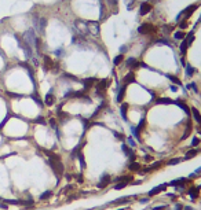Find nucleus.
Listing matches in <instances>:
<instances>
[{
  "instance_id": "nucleus-19",
  "label": "nucleus",
  "mask_w": 201,
  "mask_h": 210,
  "mask_svg": "<svg viewBox=\"0 0 201 210\" xmlns=\"http://www.w3.org/2000/svg\"><path fill=\"white\" fill-rule=\"evenodd\" d=\"M154 103L156 104H174L175 102L170 98H158V99H156Z\"/></svg>"
},
{
  "instance_id": "nucleus-53",
  "label": "nucleus",
  "mask_w": 201,
  "mask_h": 210,
  "mask_svg": "<svg viewBox=\"0 0 201 210\" xmlns=\"http://www.w3.org/2000/svg\"><path fill=\"white\" fill-rule=\"evenodd\" d=\"M171 91H172V92H176V91H178L176 85H171Z\"/></svg>"
},
{
  "instance_id": "nucleus-27",
  "label": "nucleus",
  "mask_w": 201,
  "mask_h": 210,
  "mask_svg": "<svg viewBox=\"0 0 201 210\" xmlns=\"http://www.w3.org/2000/svg\"><path fill=\"white\" fill-rule=\"evenodd\" d=\"M185 71H186V76L187 77H192L194 73H196V69H194L192 65H185Z\"/></svg>"
},
{
  "instance_id": "nucleus-55",
  "label": "nucleus",
  "mask_w": 201,
  "mask_h": 210,
  "mask_svg": "<svg viewBox=\"0 0 201 210\" xmlns=\"http://www.w3.org/2000/svg\"><path fill=\"white\" fill-rule=\"evenodd\" d=\"M183 210H194V209L190 207V206H183Z\"/></svg>"
},
{
  "instance_id": "nucleus-22",
  "label": "nucleus",
  "mask_w": 201,
  "mask_h": 210,
  "mask_svg": "<svg viewBox=\"0 0 201 210\" xmlns=\"http://www.w3.org/2000/svg\"><path fill=\"white\" fill-rule=\"evenodd\" d=\"M132 198L131 196H123V198H118V199H114L113 201V205H123V203H128L130 201H131Z\"/></svg>"
},
{
  "instance_id": "nucleus-36",
  "label": "nucleus",
  "mask_w": 201,
  "mask_h": 210,
  "mask_svg": "<svg viewBox=\"0 0 201 210\" xmlns=\"http://www.w3.org/2000/svg\"><path fill=\"white\" fill-rule=\"evenodd\" d=\"M145 128H146V120H145V118H142V120H140V122L138 124V126H136V129H138V132L140 133L143 129H145Z\"/></svg>"
},
{
  "instance_id": "nucleus-16",
  "label": "nucleus",
  "mask_w": 201,
  "mask_h": 210,
  "mask_svg": "<svg viewBox=\"0 0 201 210\" xmlns=\"http://www.w3.org/2000/svg\"><path fill=\"white\" fill-rule=\"evenodd\" d=\"M55 103V96L53 92H48L46 95V98H44V104L46 106H53Z\"/></svg>"
},
{
  "instance_id": "nucleus-7",
  "label": "nucleus",
  "mask_w": 201,
  "mask_h": 210,
  "mask_svg": "<svg viewBox=\"0 0 201 210\" xmlns=\"http://www.w3.org/2000/svg\"><path fill=\"white\" fill-rule=\"evenodd\" d=\"M108 84H109L108 80H99V81H97V87H95V89H97V95L102 96V95L105 93V89L108 88Z\"/></svg>"
},
{
  "instance_id": "nucleus-18",
  "label": "nucleus",
  "mask_w": 201,
  "mask_h": 210,
  "mask_svg": "<svg viewBox=\"0 0 201 210\" xmlns=\"http://www.w3.org/2000/svg\"><path fill=\"white\" fill-rule=\"evenodd\" d=\"M140 168H142V165L138 163L136 161H134V162H130L128 163V170L130 172H139Z\"/></svg>"
},
{
  "instance_id": "nucleus-17",
  "label": "nucleus",
  "mask_w": 201,
  "mask_h": 210,
  "mask_svg": "<svg viewBox=\"0 0 201 210\" xmlns=\"http://www.w3.org/2000/svg\"><path fill=\"white\" fill-rule=\"evenodd\" d=\"M127 111H128V103H121V107H120V114H121V117H123L124 121H128Z\"/></svg>"
},
{
  "instance_id": "nucleus-6",
  "label": "nucleus",
  "mask_w": 201,
  "mask_h": 210,
  "mask_svg": "<svg viewBox=\"0 0 201 210\" xmlns=\"http://www.w3.org/2000/svg\"><path fill=\"white\" fill-rule=\"evenodd\" d=\"M75 29L79 33V36H83L85 37L87 33V21H83V19H76L75 21Z\"/></svg>"
},
{
  "instance_id": "nucleus-20",
  "label": "nucleus",
  "mask_w": 201,
  "mask_h": 210,
  "mask_svg": "<svg viewBox=\"0 0 201 210\" xmlns=\"http://www.w3.org/2000/svg\"><path fill=\"white\" fill-rule=\"evenodd\" d=\"M83 84H84V88L85 89H88V88H91L93 85H95L97 84V78H85V80H83Z\"/></svg>"
},
{
  "instance_id": "nucleus-45",
  "label": "nucleus",
  "mask_w": 201,
  "mask_h": 210,
  "mask_svg": "<svg viewBox=\"0 0 201 210\" xmlns=\"http://www.w3.org/2000/svg\"><path fill=\"white\" fill-rule=\"evenodd\" d=\"M172 30V26H162V32L164 33H170Z\"/></svg>"
},
{
  "instance_id": "nucleus-30",
  "label": "nucleus",
  "mask_w": 201,
  "mask_h": 210,
  "mask_svg": "<svg viewBox=\"0 0 201 210\" xmlns=\"http://www.w3.org/2000/svg\"><path fill=\"white\" fill-rule=\"evenodd\" d=\"M167 78H168L170 81H172L175 85H180V87H182V81H180L178 77H175V76H172V74H167Z\"/></svg>"
},
{
  "instance_id": "nucleus-58",
  "label": "nucleus",
  "mask_w": 201,
  "mask_h": 210,
  "mask_svg": "<svg viewBox=\"0 0 201 210\" xmlns=\"http://www.w3.org/2000/svg\"><path fill=\"white\" fill-rule=\"evenodd\" d=\"M118 210H125V209H118Z\"/></svg>"
},
{
  "instance_id": "nucleus-4",
  "label": "nucleus",
  "mask_w": 201,
  "mask_h": 210,
  "mask_svg": "<svg viewBox=\"0 0 201 210\" xmlns=\"http://www.w3.org/2000/svg\"><path fill=\"white\" fill-rule=\"evenodd\" d=\"M23 41L28 44V46H31L32 48H35V44H36V40H37V36H36V33L33 29H29V30L25 32V34H23Z\"/></svg>"
},
{
  "instance_id": "nucleus-40",
  "label": "nucleus",
  "mask_w": 201,
  "mask_h": 210,
  "mask_svg": "<svg viewBox=\"0 0 201 210\" xmlns=\"http://www.w3.org/2000/svg\"><path fill=\"white\" fill-rule=\"evenodd\" d=\"M161 166H162V162H154L152 166H149V169H150V172H154L157 169H160Z\"/></svg>"
},
{
  "instance_id": "nucleus-56",
  "label": "nucleus",
  "mask_w": 201,
  "mask_h": 210,
  "mask_svg": "<svg viewBox=\"0 0 201 210\" xmlns=\"http://www.w3.org/2000/svg\"><path fill=\"white\" fill-rule=\"evenodd\" d=\"M194 173H196V174H197V173H201V168H198V169H196V172H194Z\"/></svg>"
},
{
  "instance_id": "nucleus-13",
  "label": "nucleus",
  "mask_w": 201,
  "mask_h": 210,
  "mask_svg": "<svg viewBox=\"0 0 201 210\" xmlns=\"http://www.w3.org/2000/svg\"><path fill=\"white\" fill-rule=\"evenodd\" d=\"M125 91H127V85H121L120 88H118V93H117V98L116 100L118 102V103H121V102L124 100V96H125Z\"/></svg>"
},
{
  "instance_id": "nucleus-42",
  "label": "nucleus",
  "mask_w": 201,
  "mask_h": 210,
  "mask_svg": "<svg viewBox=\"0 0 201 210\" xmlns=\"http://www.w3.org/2000/svg\"><path fill=\"white\" fill-rule=\"evenodd\" d=\"M198 144H200V139L197 136H194L193 139H192V147H197Z\"/></svg>"
},
{
  "instance_id": "nucleus-15",
  "label": "nucleus",
  "mask_w": 201,
  "mask_h": 210,
  "mask_svg": "<svg viewBox=\"0 0 201 210\" xmlns=\"http://www.w3.org/2000/svg\"><path fill=\"white\" fill-rule=\"evenodd\" d=\"M131 83H135V74H134V71H130L128 74L124 76V81H123L124 85H128Z\"/></svg>"
},
{
  "instance_id": "nucleus-54",
  "label": "nucleus",
  "mask_w": 201,
  "mask_h": 210,
  "mask_svg": "<svg viewBox=\"0 0 201 210\" xmlns=\"http://www.w3.org/2000/svg\"><path fill=\"white\" fill-rule=\"evenodd\" d=\"M175 210H183V206H182V205H176V206H175Z\"/></svg>"
},
{
  "instance_id": "nucleus-31",
  "label": "nucleus",
  "mask_w": 201,
  "mask_h": 210,
  "mask_svg": "<svg viewBox=\"0 0 201 210\" xmlns=\"http://www.w3.org/2000/svg\"><path fill=\"white\" fill-rule=\"evenodd\" d=\"M77 158L79 161H80V166H81V169H85V166H87V163H85V158H84V154L80 151L77 154Z\"/></svg>"
},
{
  "instance_id": "nucleus-23",
  "label": "nucleus",
  "mask_w": 201,
  "mask_h": 210,
  "mask_svg": "<svg viewBox=\"0 0 201 210\" xmlns=\"http://www.w3.org/2000/svg\"><path fill=\"white\" fill-rule=\"evenodd\" d=\"M192 129H193V126H192V121H187V125H186L185 133H183V136H182V140H185V139L189 137V135L192 133Z\"/></svg>"
},
{
  "instance_id": "nucleus-11",
  "label": "nucleus",
  "mask_w": 201,
  "mask_h": 210,
  "mask_svg": "<svg viewBox=\"0 0 201 210\" xmlns=\"http://www.w3.org/2000/svg\"><path fill=\"white\" fill-rule=\"evenodd\" d=\"M112 183V177H110V174H103L102 176V179H100V181H99V184H98V188H105L106 186H109Z\"/></svg>"
},
{
  "instance_id": "nucleus-1",
  "label": "nucleus",
  "mask_w": 201,
  "mask_h": 210,
  "mask_svg": "<svg viewBox=\"0 0 201 210\" xmlns=\"http://www.w3.org/2000/svg\"><path fill=\"white\" fill-rule=\"evenodd\" d=\"M87 33L93 37H99L100 34V26H99V22L97 21H87Z\"/></svg>"
},
{
  "instance_id": "nucleus-28",
  "label": "nucleus",
  "mask_w": 201,
  "mask_h": 210,
  "mask_svg": "<svg viewBox=\"0 0 201 210\" xmlns=\"http://www.w3.org/2000/svg\"><path fill=\"white\" fill-rule=\"evenodd\" d=\"M168 186H170V187H179V188H185V186L182 184V181H180V179L171 180L170 183H168Z\"/></svg>"
},
{
  "instance_id": "nucleus-32",
  "label": "nucleus",
  "mask_w": 201,
  "mask_h": 210,
  "mask_svg": "<svg viewBox=\"0 0 201 210\" xmlns=\"http://www.w3.org/2000/svg\"><path fill=\"white\" fill-rule=\"evenodd\" d=\"M127 186H128V183H125V181H120V183H116V186H113V190H116V191H120V190L125 188Z\"/></svg>"
},
{
  "instance_id": "nucleus-49",
  "label": "nucleus",
  "mask_w": 201,
  "mask_h": 210,
  "mask_svg": "<svg viewBox=\"0 0 201 210\" xmlns=\"http://www.w3.org/2000/svg\"><path fill=\"white\" fill-rule=\"evenodd\" d=\"M125 3L128 4V8H131V7H132V4L135 3V0H125Z\"/></svg>"
},
{
  "instance_id": "nucleus-48",
  "label": "nucleus",
  "mask_w": 201,
  "mask_h": 210,
  "mask_svg": "<svg viewBox=\"0 0 201 210\" xmlns=\"http://www.w3.org/2000/svg\"><path fill=\"white\" fill-rule=\"evenodd\" d=\"M127 51H128V47L121 46V48H120V54H124V52H127Z\"/></svg>"
},
{
  "instance_id": "nucleus-38",
  "label": "nucleus",
  "mask_w": 201,
  "mask_h": 210,
  "mask_svg": "<svg viewBox=\"0 0 201 210\" xmlns=\"http://www.w3.org/2000/svg\"><path fill=\"white\" fill-rule=\"evenodd\" d=\"M131 132H132V136H134V137H136L138 141H140V133L138 132V129H136L135 126H131Z\"/></svg>"
},
{
  "instance_id": "nucleus-3",
  "label": "nucleus",
  "mask_w": 201,
  "mask_h": 210,
  "mask_svg": "<svg viewBox=\"0 0 201 210\" xmlns=\"http://www.w3.org/2000/svg\"><path fill=\"white\" fill-rule=\"evenodd\" d=\"M33 25H35V29L39 32V33H43L44 29H46L47 19L44 17H39L37 14H35L33 15Z\"/></svg>"
},
{
  "instance_id": "nucleus-51",
  "label": "nucleus",
  "mask_w": 201,
  "mask_h": 210,
  "mask_svg": "<svg viewBox=\"0 0 201 210\" xmlns=\"http://www.w3.org/2000/svg\"><path fill=\"white\" fill-rule=\"evenodd\" d=\"M76 177H77V181H79V183H83V180H84V179H83V176H81V174H77Z\"/></svg>"
},
{
  "instance_id": "nucleus-5",
  "label": "nucleus",
  "mask_w": 201,
  "mask_h": 210,
  "mask_svg": "<svg viewBox=\"0 0 201 210\" xmlns=\"http://www.w3.org/2000/svg\"><path fill=\"white\" fill-rule=\"evenodd\" d=\"M157 29L152 23H142L139 28H138V33L139 34H145V36H150V34H154Z\"/></svg>"
},
{
  "instance_id": "nucleus-39",
  "label": "nucleus",
  "mask_w": 201,
  "mask_h": 210,
  "mask_svg": "<svg viewBox=\"0 0 201 210\" xmlns=\"http://www.w3.org/2000/svg\"><path fill=\"white\" fill-rule=\"evenodd\" d=\"M50 196H53V191H46V192H43L40 195V201H46Z\"/></svg>"
},
{
  "instance_id": "nucleus-14",
  "label": "nucleus",
  "mask_w": 201,
  "mask_h": 210,
  "mask_svg": "<svg viewBox=\"0 0 201 210\" xmlns=\"http://www.w3.org/2000/svg\"><path fill=\"white\" fill-rule=\"evenodd\" d=\"M99 3H100V21H103V19L108 18V7H106L103 0H99Z\"/></svg>"
},
{
  "instance_id": "nucleus-24",
  "label": "nucleus",
  "mask_w": 201,
  "mask_h": 210,
  "mask_svg": "<svg viewBox=\"0 0 201 210\" xmlns=\"http://www.w3.org/2000/svg\"><path fill=\"white\" fill-rule=\"evenodd\" d=\"M198 150H196V148H192V150H189L187 153H186V157L183 158V159H192V158H194V157L198 155Z\"/></svg>"
},
{
  "instance_id": "nucleus-52",
  "label": "nucleus",
  "mask_w": 201,
  "mask_h": 210,
  "mask_svg": "<svg viewBox=\"0 0 201 210\" xmlns=\"http://www.w3.org/2000/svg\"><path fill=\"white\" fill-rule=\"evenodd\" d=\"M149 199H150L149 196H147V198H143V199H140V203H147L149 202Z\"/></svg>"
},
{
  "instance_id": "nucleus-9",
  "label": "nucleus",
  "mask_w": 201,
  "mask_h": 210,
  "mask_svg": "<svg viewBox=\"0 0 201 210\" xmlns=\"http://www.w3.org/2000/svg\"><path fill=\"white\" fill-rule=\"evenodd\" d=\"M152 8H153L152 3L143 1V3H140V6H139V14L140 15H146V14H149L152 11Z\"/></svg>"
},
{
  "instance_id": "nucleus-29",
  "label": "nucleus",
  "mask_w": 201,
  "mask_h": 210,
  "mask_svg": "<svg viewBox=\"0 0 201 210\" xmlns=\"http://www.w3.org/2000/svg\"><path fill=\"white\" fill-rule=\"evenodd\" d=\"M108 3V7L114 10V13H117V4H118V0H106Z\"/></svg>"
},
{
  "instance_id": "nucleus-37",
  "label": "nucleus",
  "mask_w": 201,
  "mask_h": 210,
  "mask_svg": "<svg viewBox=\"0 0 201 210\" xmlns=\"http://www.w3.org/2000/svg\"><path fill=\"white\" fill-rule=\"evenodd\" d=\"M185 33H183V30H178L175 32V34H174V37H175V40H183L185 39Z\"/></svg>"
},
{
  "instance_id": "nucleus-21",
  "label": "nucleus",
  "mask_w": 201,
  "mask_h": 210,
  "mask_svg": "<svg viewBox=\"0 0 201 210\" xmlns=\"http://www.w3.org/2000/svg\"><path fill=\"white\" fill-rule=\"evenodd\" d=\"M175 104H176V106H179V107H180V109L183 110V111H185V113L187 114V116L190 114V107H189V106L186 104L185 102H182V100H176V102H175Z\"/></svg>"
},
{
  "instance_id": "nucleus-10",
  "label": "nucleus",
  "mask_w": 201,
  "mask_h": 210,
  "mask_svg": "<svg viewBox=\"0 0 201 210\" xmlns=\"http://www.w3.org/2000/svg\"><path fill=\"white\" fill-rule=\"evenodd\" d=\"M125 66H127L128 69L134 70V69H138V67H139L140 62L136 59V58H128V59L125 61Z\"/></svg>"
},
{
  "instance_id": "nucleus-46",
  "label": "nucleus",
  "mask_w": 201,
  "mask_h": 210,
  "mask_svg": "<svg viewBox=\"0 0 201 210\" xmlns=\"http://www.w3.org/2000/svg\"><path fill=\"white\" fill-rule=\"evenodd\" d=\"M153 210H170V206H157V207H153Z\"/></svg>"
},
{
  "instance_id": "nucleus-43",
  "label": "nucleus",
  "mask_w": 201,
  "mask_h": 210,
  "mask_svg": "<svg viewBox=\"0 0 201 210\" xmlns=\"http://www.w3.org/2000/svg\"><path fill=\"white\" fill-rule=\"evenodd\" d=\"M127 141H128V146H130V147H135V146H136L135 140L132 139V137H128V140H127Z\"/></svg>"
},
{
  "instance_id": "nucleus-50",
  "label": "nucleus",
  "mask_w": 201,
  "mask_h": 210,
  "mask_svg": "<svg viewBox=\"0 0 201 210\" xmlns=\"http://www.w3.org/2000/svg\"><path fill=\"white\" fill-rule=\"evenodd\" d=\"M145 161H146V162H150V161H153V158L150 155H145Z\"/></svg>"
},
{
  "instance_id": "nucleus-47",
  "label": "nucleus",
  "mask_w": 201,
  "mask_h": 210,
  "mask_svg": "<svg viewBox=\"0 0 201 210\" xmlns=\"http://www.w3.org/2000/svg\"><path fill=\"white\" fill-rule=\"evenodd\" d=\"M179 28H180V30H182V29H185V28H187V21H182L180 25H179Z\"/></svg>"
},
{
  "instance_id": "nucleus-25",
  "label": "nucleus",
  "mask_w": 201,
  "mask_h": 210,
  "mask_svg": "<svg viewBox=\"0 0 201 210\" xmlns=\"http://www.w3.org/2000/svg\"><path fill=\"white\" fill-rule=\"evenodd\" d=\"M187 48H189V44L186 43V40L183 39L182 40V43H180V46H179V51H180V54L185 56L186 52H187Z\"/></svg>"
},
{
  "instance_id": "nucleus-8",
  "label": "nucleus",
  "mask_w": 201,
  "mask_h": 210,
  "mask_svg": "<svg viewBox=\"0 0 201 210\" xmlns=\"http://www.w3.org/2000/svg\"><path fill=\"white\" fill-rule=\"evenodd\" d=\"M167 187H168V183H162L160 184L158 187H154V188H152L149 192H147V196L150 198V196H156V195H158L161 191H165L167 190Z\"/></svg>"
},
{
  "instance_id": "nucleus-41",
  "label": "nucleus",
  "mask_w": 201,
  "mask_h": 210,
  "mask_svg": "<svg viewBox=\"0 0 201 210\" xmlns=\"http://www.w3.org/2000/svg\"><path fill=\"white\" fill-rule=\"evenodd\" d=\"M187 89H193L194 93H198L200 91H198V88H197V85H196V83H190V84H187V87H186Z\"/></svg>"
},
{
  "instance_id": "nucleus-2",
  "label": "nucleus",
  "mask_w": 201,
  "mask_h": 210,
  "mask_svg": "<svg viewBox=\"0 0 201 210\" xmlns=\"http://www.w3.org/2000/svg\"><path fill=\"white\" fill-rule=\"evenodd\" d=\"M197 10V6L196 4H193V6H187V7L185 8V10H182L180 13H179V15L176 17V21H187L190 17L193 15V13Z\"/></svg>"
},
{
  "instance_id": "nucleus-33",
  "label": "nucleus",
  "mask_w": 201,
  "mask_h": 210,
  "mask_svg": "<svg viewBox=\"0 0 201 210\" xmlns=\"http://www.w3.org/2000/svg\"><path fill=\"white\" fill-rule=\"evenodd\" d=\"M185 40H186V43H187L189 46H192V43L194 41V32H190L189 34H186Z\"/></svg>"
},
{
  "instance_id": "nucleus-35",
  "label": "nucleus",
  "mask_w": 201,
  "mask_h": 210,
  "mask_svg": "<svg viewBox=\"0 0 201 210\" xmlns=\"http://www.w3.org/2000/svg\"><path fill=\"white\" fill-rule=\"evenodd\" d=\"M123 61H124V55H123V54L117 55L116 58L113 59V65H114V66H118V65H120V63L123 62Z\"/></svg>"
},
{
  "instance_id": "nucleus-12",
  "label": "nucleus",
  "mask_w": 201,
  "mask_h": 210,
  "mask_svg": "<svg viewBox=\"0 0 201 210\" xmlns=\"http://www.w3.org/2000/svg\"><path fill=\"white\" fill-rule=\"evenodd\" d=\"M200 188L201 187H190V188L187 190L189 196H190L192 199H197V198L200 196Z\"/></svg>"
},
{
  "instance_id": "nucleus-26",
  "label": "nucleus",
  "mask_w": 201,
  "mask_h": 210,
  "mask_svg": "<svg viewBox=\"0 0 201 210\" xmlns=\"http://www.w3.org/2000/svg\"><path fill=\"white\" fill-rule=\"evenodd\" d=\"M190 111H192V114H193L194 120H196V121H197V122L201 125V114H200V111L196 109V107H192V110H190Z\"/></svg>"
},
{
  "instance_id": "nucleus-57",
  "label": "nucleus",
  "mask_w": 201,
  "mask_h": 210,
  "mask_svg": "<svg viewBox=\"0 0 201 210\" xmlns=\"http://www.w3.org/2000/svg\"><path fill=\"white\" fill-rule=\"evenodd\" d=\"M197 23H201V17H200V18H198V22H197Z\"/></svg>"
},
{
  "instance_id": "nucleus-34",
  "label": "nucleus",
  "mask_w": 201,
  "mask_h": 210,
  "mask_svg": "<svg viewBox=\"0 0 201 210\" xmlns=\"http://www.w3.org/2000/svg\"><path fill=\"white\" fill-rule=\"evenodd\" d=\"M182 161H183V158H172V159H170V161L167 162V165H170V166H175V165L180 163Z\"/></svg>"
},
{
  "instance_id": "nucleus-44",
  "label": "nucleus",
  "mask_w": 201,
  "mask_h": 210,
  "mask_svg": "<svg viewBox=\"0 0 201 210\" xmlns=\"http://www.w3.org/2000/svg\"><path fill=\"white\" fill-rule=\"evenodd\" d=\"M113 135H114V137H117V139H118V140H124V139H125V137H124V136H123V135H121V133L114 132V131H113Z\"/></svg>"
}]
</instances>
